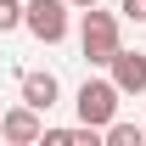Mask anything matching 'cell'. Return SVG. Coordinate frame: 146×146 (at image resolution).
<instances>
[{
  "mask_svg": "<svg viewBox=\"0 0 146 146\" xmlns=\"http://www.w3.org/2000/svg\"><path fill=\"white\" fill-rule=\"evenodd\" d=\"M118 45H124L118 17L101 11V6H84V11H79V51H84V62H90V68H107L112 56H118Z\"/></svg>",
  "mask_w": 146,
  "mask_h": 146,
  "instance_id": "cell-1",
  "label": "cell"
},
{
  "mask_svg": "<svg viewBox=\"0 0 146 146\" xmlns=\"http://www.w3.org/2000/svg\"><path fill=\"white\" fill-rule=\"evenodd\" d=\"M118 101H124V90H118L112 79H84V84H79V96H73V112H79V124L107 129L112 118H118Z\"/></svg>",
  "mask_w": 146,
  "mask_h": 146,
  "instance_id": "cell-2",
  "label": "cell"
},
{
  "mask_svg": "<svg viewBox=\"0 0 146 146\" xmlns=\"http://www.w3.org/2000/svg\"><path fill=\"white\" fill-rule=\"evenodd\" d=\"M68 17H73L68 0H23V28L39 45H62L68 39Z\"/></svg>",
  "mask_w": 146,
  "mask_h": 146,
  "instance_id": "cell-3",
  "label": "cell"
},
{
  "mask_svg": "<svg viewBox=\"0 0 146 146\" xmlns=\"http://www.w3.org/2000/svg\"><path fill=\"white\" fill-rule=\"evenodd\" d=\"M107 73H112V84L124 96H146V51H124L118 45V56L107 62Z\"/></svg>",
  "mask_w": 146,
  "mask_h": 146,
  "instance_id": "cell-4",
  "label": "cell"
},
{
  "mask_svg": "<svg viewBox=\"0 0 146 146\" xmlns=\"http://www.w3.org/2000/svg\"><path fill=\"white\" fill-rule=\"evenodd\" d=\"M39 135H45V124H39V112L28 101H17V107L0 118V141H11V146H34Z\"/></svg>",
  "mask_w": 146,
  "mask_h": 146,
  "instance_id": "cell-5",
  "label": "cell"
},
{
  "mask_svg": "<svg viewBox=\"0 0 146 146\" xmlns=\"http://www.w3.org/2000/svg\"><path fill=\"white\" fill-rule=\"evenodd\" d=\"M56 96H62V84H56V73H23V101L34 112H51Z\"/></svg>",
  "mask_w": 146,
  "mask_h": 146,
  "instance_id": "cell-6",
  "label": "cell"
},
{
  "mask_svg": "<svg viewBox=\"0 0 146 146\" xmlns=\"http://www.w3.org/2000/svg\"><path fill=\"white\" fill-rule=\"evenodd\" d=\"M101 141H107V146H141L146 129H141V124H118V118H112V124L101 129Z\"/></svg>",
  "mask_w": 146,
  "mask_h": 146,
  "instance_id": "cell-7",
  "label": "cell"
},
{
  "mask_svg": "<svg viewBox=\"0 0 146 146\" xmlns=\"http://www.w3.org/2000/svg\"><path fill=\"white\" fill-rule=\"evenodd\" d=\"M23 28V0H0V34Z\"/></svg>",
  "mask_w": 146,
  "mask_h": 146,
  "instance_id": "cell-8",
  "label": "cell"
},
{
  "mask_svg": "<svg viewBox=\"0 0 146 146\" xmlns=\"http://www.w3.org/2000/svg\"><path fill=\"white\" fill-rule=\"evenodd\" d=\"M124 17L129 23H146V0H124Z\"/></svg>",
  "mask_w": 146,
  "mask_h": 146,
  "instance_id": "cell-9",
  "label": "cell"
},
{
  "mask_svg": "<svg viewBox=\"0 0 146 146\" xmlns=\"http://www.w3.org/2000/svg\"><path fill=\"white\" fill-rule=\"evenodd\" d=\"M68 6H73V11H84V6H101V0H68Z\"/></svg>",
  "mask_w": 146,
  "mask_h": 146,
  "instance_id": "cell-10",
  "label": "cell"
},
{
  "mask_svg": "<svg viewBox=\"0 0 146 146\" xmlns=\"http://www.w3.org/2000/svg\"><path fill=\"white\" fill-rule=\"evenodd\" d=\"M141 129H146V124H141Z\"/></svg>",
  "mask_w": 146,
  "mask_h": 146,
  "instance_id": "cell-11",
  "label": "cell"
}]
</instances>
